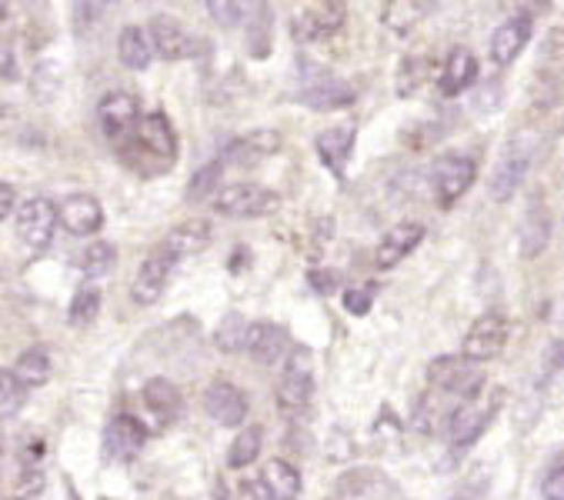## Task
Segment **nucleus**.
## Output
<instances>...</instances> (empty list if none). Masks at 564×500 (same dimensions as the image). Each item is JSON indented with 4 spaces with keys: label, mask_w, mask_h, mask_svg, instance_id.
<instances>
[{
    "label": "nucleus",
    "mask_w": 564,
    "mask_h": 500,
    "mask_svg": "<svg viewBox=\"0 0 564 500\" xmlns=\"http://www.w3.org/2000/svg\"><path fill=\"white\" fill-rule=\"evenodd\" d=\"M121 157L141 177H158V174L171 171L177 161V138H174L171 120L161 110L144 113L138 131L121 144Z\"/></svg>",
    "instance_id": "nucleus-1"
},
{
    "label": "nucleus",
    "mask_w": 564,
    "mask_h": 500,
    "mask_svg": "<svg viewBox=\"0 0 564 500\" xmlns=\"http://www.w3.org/2000/svg\"><path fill=\"white\" fill-rule=\"evenodd\" d=\"M281 204L278 191L264 187V184H231L224 187L217 197H214V210L224 214V217H235V220H254V217H268L274 214Z\"/></svg>",
    "instance_id": "nucleus-2"
},
{
    "label": "nucleus",
    "mask_w": 564,
    "mask_h": 500,
    "mask_svg": "<svg viewBox=\"0 0 564 500\" xmlns=\"http://www.w3.org/2000/svg\"><path fill=\"white\" fill-rule=\"evenodd\" d=\"M531 164H534V141H531L528 134H518V138L505 148V154L498 157V167H495V174H491V197L501 200V204L511 200V197L518 194L521 181L528 177Z\"/></svg>",
    "instance_id": "nucleus-3"
},
{
    "label": "nucleus",
    "mask_w": 564,
    "mask_h": 500,
    "mask_svg": "<svg viewBox=\"0 0 564 500\" xmlns=\"http://www.w3.org/2000/svg\"><path fill=\"white\" fill-rule=\"evenodd\" d=\"M478 177V167L471 157L465 154H441L431 167V187H434V197L441 207H451L455 200H462L471 184Z\"/></svg>",
    "instance_id": "nucleus-4"
},
{
    "label": "nucleus",
    "mask_w": 564,
    "mask_h": 500,
    "mask_svg": "<svg viewBox=\"0 0 564 500\" xmlns=\"http://www.w3.org/2000/svg\"><path fill=\"white\" fill-rule=\"evenodd\" d=\"M97 120H100L104 138L115 141L121 148L138 131V123H141L138 97L128 94V90H110V94H104L100 104H97Z\"/></svg>",
    "instance_id": "nucleus-5"
},
{
    "label": "nucleus",
    "mask_w": 564,
    "mask_h": 500,
    "mask_svg": "<svg viewBox=\"0 0 564 500\" xmlns=\"http://www.w3.org/2000/svg\"><path fill=\"white\" fill-rule=\"evenodd\" d=\"M508 334H511V324L501 311H485L468 337H465V347H462V357L465 360H475V363H485V360H495L505 347H508Z\"/></svg>",
    "instance_id": "nucleus-6"
},
{
    "label": "nucleus",
    "mask_w": 564,
    "mask_h": 500,
    "mask_svg": "<svg viewBox=\"0 0 564 500\" xmlns=\"http://www.w3.org/2000/svg\"><path fill=\"white\" fill-rule=\"evenodd\" d=\"M427 384H434L437 391L462 394L465 404H468L485 388V373L468 370V363L462 357H437V360L427 363Z\"/></svg>",
    "instance_id": "nucleus-7"
},
{
    "label": "nucleus",
    "mask_w": 564,
    "mask_h": 500,
    "mask_svg": "<svg viewBox=\"0 0 564 500\" xmlns=\"http://www.w3.org/2000/svg\"><path fill=\"white\" fill-rule=\"evenodd\" d=\"M345 24H348V8H345V4H334V0H327V4H314V8L301 11V14L291 21V34H294V41H301V44H317V41L334 37Z\"/></svg>",
    "instance_id": "nucleus-8"
},
{
    "label": "nucleus",
    "mask_w": 564,
    "mask_h": 500,
    "mask_svg": "<svg viewBox=\"0 0 564 500\" xmlns=\"http://www.w3.org/2000/svg\"><path fill=\"white\" fill-rule=\"evenodd\" d=\"M57 220H61V207H54L47 197H31L18 210V233L28 247L44 250L54 240Z\"/></svg>",
    "instance_id": "nucleus-9"
},
{
    "label": "nucleus",
    "mask_w": 564,
    "mask_h": 500,
    "mask_svg": "<svg viewBox=\"0 0 564 500\" xmlns=\"http://www.w3.org/2000/svg\"><path fill=\"white\" fill-rule=\"evenodd\" d=\"M278 151H281V134L278 131H271V128L268 131H251V134H245V138H238V141H231L228 148H224L220 164L248 171V167L274 157Z\"/></svg>",
    "instance_id": "nucleus-10"
},
{
    "label": "nucleus",
    "mask_w": 564,
    "mask_h": 500,
    "mask_svg": "<svg viewBox=\"0 0 564 500\" xmlns=\"http://www.w3.org/2000/svg\"><path fill=\"white\" fill-rule=\"evenodd\" d=\"M204 411L220 427H241L245 417H248V398H245V391H238L228 381H214L204 391Z\"/></svg>",
    "instance_id": "nucleus-11"
},
{
    "label": "nucleus",
    "mask_w": 564,
    "mask_h": 500,
    "mask_svg": "<svg viewBox=\"0 0 564 500\" xmlns=\"http://www.w3.org/2000/svg\"><path fill=\"white\" fill-rule=\"evenodd\" d=\"M144 444H148V427L138 417H131V414H118L115 421L107 424V431H104L107 454L115 457V460H121V464L134 460L144 450Z\"/></svg>",
    "instance_id": "nucleus-12"
},
{
    "label": "nucleus",
    "mask_w": 564,
    "mask_h": 500,
    "mask_svg": "<svg viewBox=\"0 0 564 500\" xmlns=\"http://www.w3.org/2000/svg\"><path fill=\"white\" fill-rule=\"evenodd\" d=\"M297 104L311 107V110H341V107H351L355 104V87L337 80L330 74H321L314 80H307L297 94H294Z\"/></svg>",
    "instance_id": "nucleus-13"
},
{
    "label": "nucleus",
    "mask_w": 564,
    "mask_h": 500,
    "mask_svg": "<svg viewBox=\"0 0 564 500\" xmlns=\"http://www.w3.org/2000/svg\"><path fill=\"white\" fill-rule=\"evenodd\" d=\"M148 37L154 44V51L164 57V61H184L194 54V37L184 31V24L171 14H158L151 18V28H148Z\"/></svg>",
    "instance_id": "nucleus-14"
},
{
    "label": "nucleus",
    "mask_w": 564,
    "mask_h": 500,
    "mask_svg": "<svg viewBox=\"0 0 564 500\" xmlns=\"http://www.w3.org/2000/svg\"><path fill=\"white\" fill-rule=\"evenodd\" d=\"M421 240H424V224H417V220H408V224L391 227V230L381 237L378 250H375V264H378L381 271L398 268Z\"/></svg>",
    "instance_id": "nucleus-15"
},
{
    "label": "nucleus",
    "mask_w": 564,
    "mask_h": 500,
    "mask_svg": "<svg viewBox=\"0 0 564 500\" xmlns=\"http://www.w3.org/2000/svg\"><path fill=\"white\" fill-rule=\"evenodd\" d=\"M174 264H177V261H171V258L164 254V250H158V254H151V258L141 264V271H138V278H134V287H131L134 304H141V307L158 304V301H161V294H164V287H167V281H171Z\"/></svg>",
    "instance_id": "nucleus-16"
},
{
    "label": "nucleus",
    "mask_w": 564,
    "mask_h": 500,
    "mask_svg": "<svg viewBox=\"0 0 564 500\" xmlns=\"http://www.w3.org/2000/svg\"><path fill=\"white\" fill-rule=\"evenodd\" d=\"M355 123H341V128H327L314 138V148H317V161L334 174V177H341L345 174V164L355 151Z\"/></svg>",
    "instance_id": "nucleus-17"
},
{
    "label": "nucleus",
    "mask_w": 564,
    "mask_h": 500,
    "mask_svg": "<svg viewBox=\"0 0 564 500\" xmlns=\"http://www.w3.org/2000/svg\"><path fill=\"white\" fill-rule=\"evenodd\" d=\"M531 34H534V21L528 14H514L508 18L495 37H491V61L498 67H508L511 61H518V54L531 44Z\"/></svg>",
    "instance_id": "nucleus-18"
},
{
    "label": "nucleus",
    "mask_w": 564,
    "mask_h": 500,
    "mask_svg": "<svg viewBox=\"0 0 564 500\" xmlns=\"http://www.w3.org/2000/svg\"><path fill=\"white\" fill-rule=\"evenodd\" d=\"M210 237H214L210 220L194 217V220L177 224V227L164 237L161 250H164V254H167L171 261H184V258H194V254H200V250H207Z\"/></svg>",
    "instance_id": "nucleus-19"
},
{
    "label": "nucleus",
    "mask_w": 564,
    "mask_h": 500,
    "mask_svg": "<svg viewBox=\"0 0 564 500\" xmlns=\"http://www.w3.org/2000/svg\"><path fill=\"white\" fill-rule=\"evenodd\" d=\"M61 224L77 237H90L104 227V207L94 194H70L61 200Z\"/></svg>",
    "instance_id": "nucleus-20"
},
{
    "label": "nucleus",
    "mask_w": 564,
    "mask_h": 500,
    "mask_svg": "<svg viewBox=\"0 0 564 500\" xmlns=\"http://www.w3.org/2000/svg\"><path fill=\"white\" fill-rule=\"evenodd\" d=\"M288 334L278 327V324H264V320H258V324H251L248 327V340H245V350L251 354V360H258V363H264V367H271V363H278L284 354H288Z\"/></svg>",
    "instance_id": "nucleus-21"
},
{
    "label": "nucleus",
    "mask_w": 564,
    "mask_h": 500,
    "mask_svg": "<svg viewBox=\"0 0 564 500\" xmlns=\"http://www.w3.org/2000/svg\"><path fill=\"white\" fill-rule=\"evenodd\" d=\"M311 394H314V378H311V367L301 360L284 370V378L278 384V407L281 411H304L311 404Z\"/></svg>",
    "instance_id": "nucleus-22"
},
{
    "label": "nucleus",
    "mask_w": 564,
    "mask_h": 500,
    "mask_svg": "<svg viewBox=\"0 0 564 500\" xmlns=\"http://www.w3.org/2000/svg\"><path fill=\"white\" fill-rule=\"evenodd\" d=\"M478 80V61H475V54L468 51V47H455L447 54V61H444V70H441V94L444 97H455V94H462L465 87H471Z\"/></svg>",
    "instance_id": "nucleus-23"
},
{
    "label": "nucleus",
    "mask_w": 564,
    "mask_h": 500,
    "mask_svg": "<svg viewBox=\"0 0 564 500\" xmlns=\"http://www.w3.org/2000/svg\"><path fill=\"white\" fill-rule=\"evenodd\" d=\"M488 421H491V411H485L478 401L462 404L455 414H451V444H455V447H471L485 434Z\"/></svg>",
    "instance_id": "nucleus-24"
},
{
    "label": "nucleus",
    "mask_w": 564,
    "mask_h": 500,
    "mask_svg": "<svg viewBox=\"0 0 564 500\" xmlns=\"http://www.w3.org/2000/svg\"><path fill=\"white\" fill-rule=\"evenodd\" d=\"M118 57L131 70H148V64L154 57V44L141 28H124L118 37Z\"/></svg>",
    "instance_id": "nucleus-25"
},
{
    "label": "nucleus",
    "mask_w": 564,
    "mask_h": 500,
    "mask_svg": "<svg viewBox=\"0 0 564 500\" xmlns=\"http://www.w3.org/2000/svg\"><path fill=\"white\" fill-rule=\"evenodd\" d=\"M261 477L268 480V487L274 490L278 500H297L301 497V474L294 464L281 460V457H271L261 470Z\"/></svg>",
    "instance_id": "nucleus-26"
},
{
    "label": "nucleus",
    "mask_w": 564,
    "mask_h": 500,
    "mask_svg": "<svg viewBox=\"0 0 564 500\" xmlns=\"http://www.w3.org/2000/svg\"><path fill=\"white\" fill-rule=\"evenodd\" d=\"M144 404H148L158 417L174 421V417L181 414L184 398H181V391H177L171 381H164V378H151V381L144 384Z\"/></svg>",
    "instance_id": "nucleus-27"
},
{
    "label": "nucleus",
    "mask_w": 564,
    "mask_h": 500,
    "mask_svg": "<svg viewBox=\"0 0 564 500\" xmlns=\"http://www.w3.org/2000/svg\"><path fill=\"white\" fill-rule=\"evenodd\" d=\"M14 378L31 391V388H44L51 381V357L44 350H24L18 357V363L11 367Z\"/></svg>",
    "instance_id": "nucleus-28"
},
{
    "label": "nucleus",
    "mask_w": 564,
    "mask_h": 500,
    "mask_svg": "<svg viewBox=\"0 0 564 500\" xmlns=\"http://www.w3.org/2000/svg\"><path fill=\"white\" fill-rule=\"evenodd\" d=\"M118 264V247L110 243V240H94L84 254H80V271L84 278H107L110 271H115Z\"/></svg>",
    "instance_id": "nucleus-29"
},
{
    "label": "nucleus",
    "mask_w": 564,
    "mask_h": 500,
    "mask_svg": "<svg viewBox=\"0 0 564 500\" xmlns=\"http://www.w3.org/2000/svg\"><path fill=\"white\" fill-rule=\"evenodd\" d=\"M547 230H551L547 214H544L541 207L531 210L528 220H524V230H521V254H524V258H538V254H541L544 243H547Z\"/></svg>",
    "instance_id": "nucleus-30"
},
{
    "label": "nucleus",
    "mask_w": 564,
    "mask_h": 500,
    "mask_svg": "<svg viewBox=\"0 0 564 500\" xmlns=\"http://www.w3.org/2000/svg\"><path fill=\"white\" fill-rule=\"evenodd\" d=\"M261 444H264V431H261V427H245V431L235 437L231 450H228V464H231L235 470L254 464L258 454H261Z\"/></svg>",
    "instance_id": "nucleus-31"
},
{
    "label": "nucleus",
    "mask_w": 564,
    "mask_h": 500,
    "mask_svg": "<svg viewBox=\"0 0 564 500\" xmlns=\"http://www.w3.org/2000/svg\"><path fill=\"white\" fill-rule=\"evenodd\" d=\"M24 404H28V388L14 378V370H4L0 373V414H4V421H11L21 414Z\"/></svg>",
    "instance_id": "nucleus-32"
},
{
    "label": "nucleus",
    "mask_w": 564,
    "mask_h": 500,
    "mask_svg": "<svg viewBox=\"0 0 564 500\" xmlns=\"http://www.w3.org/2000/svg\"><path fill=\"white\" fill-rule=\"evenodd\" d=\"M97 311H100V291H97V287H80L77 297L70 301L67 320H70L74 327H84V324H90V320L97 317Z\"/></svg>",
    "instance_id": "nucleus-33"
},
{
    "label": "nucleus",
    "mask_w": 564,
    "mask_h": 500,
    "mask_svg": "<svg viewBox=\"0 0 564 500\" xmlns=\"http://www.w3.org/2000/svg\"><path fill=\"white\" fill-rule=\"evenodd\" d=\"M248 327L251 324H245L241 314H228V317H224V324L217 327V334H214L217 347L220 350H241L245 340H248Z\"/></svg>",
    "instance_id": "nucleus-34"
},
{
    "label": "nucleus",
    "mask_w": 564,
    "mask_h": 500,
    "mask_svg": "<svg viewBox=\"0 0 564 500\" xmlns=\"http://www.w3.org/2000/svg\"><path fill=\"white\" fill-rule=\"evenodd\" d=\"M424 70H431V57H408V61L401 64V74H398V94H401V97H411V94L427 80Z\"/></svg>",
    "instance_id": "nucleus-35"
},
{
    "label": "nucleus",
    "mask_w": 564,
    "mask_h": 500,
    "mask_svg": "<svg viewBox=\"0 0 564 500\" xmlns=\"http://www.w3.org/2000/svg\"><path fill=\"white\" fill-rule=\"evenodd\" d=\"M220 171H224L220 157H217V161H210V164H204V167L191 177V184H187V200L214 197V187H217V181H220Z\"/></svg>",
    "instance_id": "nucleus-36"
},
{
    "label": "nucleus",
    "mask_w": 564,
    "mask_h": 500,
    "mask_svg": "<svg viewBox=\"0 0 564 500\" xmlns=\"http://www.w3.org/2000/svg\"><path fill=\"white\" fill-rule=\"evenodd\" d=\"M248 11H251L248 4H224V0H210V4H207V14H210L217 24H224V28H238L241 21H248V18H245Z\"/></svg>",
    "instance_id": "nucleus-37"
},
{
    "label": "nucleus",
    "mask_w": 564,
    "mask_h": 500,
    "mask_svg": "<svg viewBox=\"0 0 564 500\" xmlns=\"http://www.w3.org/2000/svg\"><path fill=\"white\" fill-rule=\"evenodd\" d=\"M424 8L421 4H384V24L388 28H394V31H408L417 18L414 14H421Z\"/></svg>",
    "instance_id": "nucleus-38"
},
{
    "label": "nucleus",
    "mask_w": 564,
    "mask_h": 500,
    "mask_svg": "<svg viewBox=\"0 0 564 500\" xmlns=\"http://www.w3.org/2000/svg\"><path fill=\"white\" fill-rule=\"evenodd\" d=\"M541 497L544 500H564V464H554L544 480H541Z\"/></svg>",
    "instance_id": "nucleus-39"
},
{
    "label": "nucleus",
    "mask_w": 564,
    "mask_h": 500,
    "mask_svg": "<svg viewBox=\"0 0 564 500\" xmlns=\"http://www.w3.org/2000/svg\"><path fill=\"white\" fill-rule=\"evenodd\" d=\"M238 500H278V497H274V490L268 487V480L258 477V480H245V483L238 487Z\"/></svg>",
    "instance_id": "nucleus-40"
},
{
    "label": "nucleus",
    "mask_w": 564,
    "mask_h": 500,
    "mask_svg": "<svg viewBox=\"0 0 564 500\" xmlns=\"http://www.w3.org/2000/svg\"><path fill=\"white\" fill-rule=\"evenodd\" d=\"M371 294H375L371 287H361V291H348V294H345V307H348V311H351L355 317H365V314L371 311Z\"/></svg>",
    "instance_id": "nucleus-41"
},
{
    "label": "nucleus",
    "mask_w": 564,
    "mask_h": 500,
    "mask_svg": "<svg viewBox=\"0 0 564 500\" xmlns=\"http://www.w3.org/2000/svg\"><path fill=\"white\" fill-rule=\"evenodd\" d=\"M307 281H311V287L317 291V294H334V287H337V281H341V278H337L334 271H311L307 274Z\"/></svg>",
    "instance_id": "nucleus-42"
},
{
    "label": "nucleus",
    "mask_w": 564,
    "mask_h": 500,
    "mask_svg": "<svg viewBox=\"0 0 564 500\" xmlns=\"http://www.w3.org/2000/svg\"><path fill=\"white\" fill-rule=\"evenodd\" d=\"M14 210H21V207H18V191H14V184H0V220H8Z\"/></svg>",
    "instance_id": "nucleus-43"
},
{
    "label": "nucleus",
    "mask_w": 564,
    "mask_h": 500,
    "mask_svg": "<svg viewBox=\"0 0 564 500\" xmlns=\"http://www.w3.org/2000/svg\"><path fill=\"white\" fill-rule=\"evenodd\" d=\"M18 77V67H14V51H11V44L4 47V80H14Z\"/></svg>",
    "instance_id": "nucleus-44"
},
{
    "label": "nucleus",
    "mask_w": 564,
    "mask_h": 500,
    "mask_svg": "<svg viewBox=\"0 0 564 500\" xmlns=\"http://www.w3.org/2000/svg\"><path fill=\"white\" fill-rule=\"evenodd\" d=\"M64 490H67V500H80V493H77V487H74L70 477H64Z\"/></svg>",
    "instance_id": "nucleus-45"
}]
</instances>
